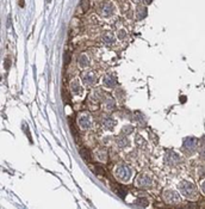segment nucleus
Returning <instances> with one entry per match:
<instances>
[{"label":"nucleus","instance_id":"f257e3e1","mask_svg":"<svg viewBox=\"0 0 205 209\" xmlns=\"http://www.w3.org/2000/svg\"><path fill=\"white\" fill-rule=\"evenodd\" d=\"M179 190H180V193H181L182 195H185L186 197H192V196H194L196 195V191H197L194 184H192L191 182H182V183H180Z\"/></svg>","mask_w":205,"mask_h":209},{"label":"nucleus","instance_id":"f03ea898","mask_svg":"<svg viewBox=\"0 0 205 209\" xmlns=\"http://www.w3.org/2000/svg\"><path fill=\"white\" fill-rule=\"evenodd\" d=\"M116 177L119 181H129L131 177V168L128 165H121L116 168Z\"/></svg>","mask_w":205,"mask_h":209},{"label":"nucleus","instance_id":"7ed1b4c3","mask_svg":"<svg viewBox=\"0 0 205 209\" xmlns=\"http://www.w3.org/2000/svg\"><path fill=\"white\" fill-rule=\"evenodd\" d=\"M162 196H164V200L167 203H179L181 201L178 193L172 191V190H166L162 194Z\"/></svg>","mask_w":205,"mask_h":209},{"label":"nucleus","instance_id":"20e7f679","mask_svg":"<svg viewBox=\"0 0 205 209\" xmlns=\"http://www.w3.org/2000/svg\"><path fill=\"white\" fill-rule=\"evenodd\" d=\"M78 123L79 127L82 129H87L91 127V117L88 114H80V116L78 117Z\"/></svg>","mask_w":205,"mask_h":209},{"label":"nucleus","instance_id":"39448f33","mask_svg":"<svg viewBox=\"0 0 205 209\" xmlns=\"http://www.w3.org/2000/svg\"><path fill=\"white\" fill-rule=\"evenodd\" d=\"M180 161V155L174 152H167L166 154V163L169 165H175Z\"/></svg>","mask_w":205,"mask_h":209},{"label":"nucleus","instance_id":"423d86ee","mask_svg":"<svg viewBox=\"0 0 205 209\" xmlns=\"http://www.w3.org/2000/svg\"><path fill=\"white\" fill-rule=\"evenodd\" d=\"M112 12H113V7H112V5L110 2H104L99 7V13L101 14V16H104V17H108Z\"/></svg>","mask_w":205,"mask_h":209},{"label":"nucleus","instance_id":"0eeeda50","mask_svg":"<svg viewBox=\"0 0 205 209\" xmlns=\"http://www.w3.org/2000/svg\"><path fill=\"white\" fill-rule=\"evenodd\" d=\"M82 80L86 85H93L97 81V77L93 72H87L82 75Z\"/></svg>","mask_w":205,"mask_h":209},{"label":"nucleus","instance_id":"6e6552de","mask_svg":"<svg viewBox=\"0 0 205 209\" xmlns=\"http://www.w3.org/2000/svg\"><path fill=\"white\" fill-rule=\"evenodd\" d=\"M150 184H151V179L148 177V176H146V175L140 176V177L136 179V185L137 186H140V188H144V186H148V185H150Z\"/></svg>","mask_w":205,"mask_h":209},{"label":"nucleus","instance_id":"1a4fd4ad","mask_svg":"<svg viewBox=\"0 0 205 209\" xmlns=\"http://www.w3.org/2000/svg\"><path fill=\"white\" fill-rule=\"evenodd\" d=\"M197 146V140L194 138H186L184 140V148L186 151H193Z\"/></svg>","mask_w":205,"mask_h":209},{"label":"nucleus","instance_id":"9d476101","mask_svg":"<svg viewBox=\"0 0 205 209\" xmlns=\"http://www.w3.org/2000/svg\"><path fill=\"white\" fill-rule=\"evenodd\" d=\"M117 84V78L113 74H106L104 78V85L106 87H113Z\"/></svg>","mask_w":205,"mask_h":209},{"label":"nucleus","instance_id":"9b49d317","mask_svg":"<svg viewBox=\"0 0 205 209\" xmlns=\"http://www.w3.org/2000/svg\"><path fill=\"white\" fill-rule=\"evenodd\" d=\"M70 88H72V92H73L74 95H80V93L82 92L81 86H80L79 80H73L72 84H70Z\"/></svg>","mask_w":205,"mask_h":209},{"label":"nucleus","instance_id":"f8f14e48","mask_svg":"<svg viewBox=\"0 0 205 209\" xmlns=\"http://www.w3.org/2000/svg\"><path fill=\"white\" fill-rule=\"evenodd\" d=\"M112 188H113V191H116L122 198L125 197V195H126V189H125L124 186H122V185H115V184H113Z\"/></svg>","mask_w":205,"mask_h":209},{"label":"nucleus","instance_id":"ddd939ff","mask_svg":"<svg viewBox=\"0 0 205 209\" xmlns=\"http://www.w3.org/2000/svg\"><path fill=\"white\" fill-rule=\"evenodd\" d=\"M128 143H129V140L126 138V135H121V136L117 138V145H118V147H121V148L126 147Z\"/></svg>","mask_w":205,"mask_h":209},{"label":"nucleus","instance_id":"4468645a","mask_svg":"<svg viewBox=\"0 0 205 209\" xmlns=\"http://www.w3.org/2000/svg\"><path fill=\"white\" fill-rule=\"evenodd\" d=\"M80 155H81V158L86 161V163H90L91 161V152L87 150V148H81L80 150Z\"/></svg>","mask_w":205,"mask_h":209},{"label":"nucleus","instance_id":"2eb2a0df","mask_svg":"<svg viewBox=\"0 0 205 209\" xmlns=\"http://www.w3.org/2000/svg\"><path fill=\"white\" fill-rule=\"evenodd\" d=\"M103 41L105 42V43H108V44H112V43L115 42L113 35H112L111 32H105V34L103 35Z\"/></svg>","mask_w":205,"mask_h":209},{"label":"nucleus","instance_id":"dca6fc26","mask_svg":"<svg viewBox=\"0 0 205 209\" xmlns=\"http://www.w3.org/2000/svg\"><path fill=\"white\" fill-rule=\"evenodd\" d=\"M115 125H116V121H115L113 118H106V120L104 121V127H105L106 129H113Z\"/></svg>","mask_w":205,"mask_h":209},{"label":"nucleus","instance_id":"f3484780","mask_svg":"<svg viewBox=\"0 0 205 209\" xmlns=\"http://www.w3.org/2000/svg\"><path fill=\"white\" fill-rule=\"evenodd\" d=\"M146 16H147V9L146 7H142V6L137 7V18L138 19H142Z\"/></svg>","mask_w":205,"mask_h":209},{"label":"nucleus","instance_id":"a211bd4d","mask_svg":"<svg viewBox=\"0 0 205 209\" xmlns=\"http://www.w3.org/2000/svg\"><path fill=\"white\" fill-rule=\"evenodd\" d=\"M78 62H79L80 67H86V66L88 65V59H87V56L86 55H80L79 56Z\"/></svg>","mask_w":205,"mask_h":209},{"label":"nucleus","instance_id":"6ab92c4d","mask_svg":"<svg viewBox=\"0 0 205 209\" xmlns=\"http://www.w3.org/2000/svg\"><path fill=\"white\" fill-rule=\"evenodd\" d=\"M105 105H106V109L108 110H112L115 108V100H113V98L108 97L106 102H105Z\"/></svg>","mask_w":205,"mask_h":209},{"label":"nucleus","instance_id":"aec40b11","mask_svg":"<svg viewBox=\"0 0 205 209\" xmlns=\"http://www.w3.org/2000/svg\"><path fill=\"white\" fill-rule=\"evenodd\" d=\"M69 127H70V130H72V133H73V135H74L75 140H78V135H79V132H78V129H76V127H75V123L70 121V122H69Z\"/></svg>","mask_w":205,"mask_h":209},{"label":"nucleus","instance_id":"412c9836","mask_svg":"<svg viewBox=\"0 0 205 209\" xmlns=\"http://www.w3.org/2000/svg\"><path fill=\"white\" fill-rule=\"evenodd\" d=\"M133 132H134V127L133 125H125V127H123V129H122V134L123 135H129Z\"/></svg>","mask_w":205,"mask_h":209},{"label":"nucleus","instance_id":"4be33fe9","mask_svg":"<svg viewBox=\"0 0 205 209\" xmlns=\"http://www.w3.org/2000/svg\"><path fill=\"white\" fill-rule=\"evenodd\" d=\"M93 171L96 172L97 175H101V176L105 175V170L100 166V165H94V166H93Z\"/></svg>","mask_w":205,"mask_h":209},{"label":"nucleus","instance_id":"5701e85b","mask_svg":"<svg viewBox=\"0 0 205 209\" xmlns=\"http://www.w3.org/2000/svg\"><path fill=\"white\" fill-rule=\"evenodd\" d=\"M136 204L140 206V207H147L148 206V200H146V198H138Z\"/></svg>","mask_w":205,"mask_h":209},{"label":"nucleus","instance_id":"b1692460","mask_svg":"<svg viewBox=\"0 0 205 209\" xmlns=\"http://www.w3.org/2000/svg\"><path fill=\"white\" fill-rule=\"evenodd\" d=\"M90 7V1L88 0H82L81 1V9L83 10V12H86Z\"/></svg>","mask_w":205,"mask_h":209},{"label":"nucleus","instance_id":"393cba45","mask_svg":"<svg viewBox=\"0 0 205 209\" xmlns=\"http://www.w3.org/2000/svg\"><path fill=\"white\" fill-rule=\"evenodd\" d=\"M63 57H65V66H67V65L69 63V61H70V53H69L68 50H66V52H65Z\"/></svg>","mask_w":205,"mask_h":209},{"label":"nucleus","instance_id":"a878e982","mask_svg":"<svg viewBox=\"0 0 205 209\" xmlns=\"http://www.w3.org/2000/svg\"><path fill=\"white\" fill-rule=\"evenodd\" d=\"M23 129H25V132H27V136L29 138V140L31 141V136H30V132H29V129H27V123H23Z\"/></svg>","mask_w":205,"mask_h":209},{"label":"nucleus","instance_id":"bb28decb","mask_svg":"<svg viewBox=\"0 0 205 209\" xmlns=\"http://www.w3.org/2000/svg\"><path fill=\"white\" fill-rule=\"evenodd\" d=\"M98 158H99L100 160H105V159H106V153L101 152V154H100V152H99V153H98Z\"/></svg>","mask_w":205,"mask_h":209},{"label":"nucleus","instance_id":"cd10ccee","mask_svg":"<svg viewBox=\"0 0 205 209\" xmlns=\"http://www.w3.org/2000/svg\"><path fill=\"white\" fill-rule=\"evenodd\" d=\"M5 67H6V70H9L10 68V66H11V61H10V59H6V61H5Z\"/></svg>","mask_w":205,"mask_h":209},{"label":"nucleus","instance_id":"c85d7f7f","mask_svg":"<svg viewBox=\"0 0 205 209\" xmlns=\"http://www.w3.org/2000/svg\"><path fill=\"white\" fill-rule=\"evenodd\" d=\"M118 36H119V38H122V37H124V36H125V32H124V31L118 32Z\"/></svg>","mask_w":205,"mask_h":209},{"label":"nucleus","instance_id":"c756f323","mask_svg":"<svg viewBox=\"0 0 205 209\" xmlns=\"http://www.w3.org/2000/svg\"><path fill=\"white\" fill-rule=\"evenodd\" d=\"M202 190H203V193L205 194V182H203V184H202Z\"/></svg>","mask_w":205,"mask_h":209},{"label":"nucleus","instance_id":"7c9ffc66","mask_svg":"<svg viewBox=\"0 0 205 209\" xmlns=\"http://www.w3.org/2000/svg\"><path fill=\"white\" fill-rule=\"evenodd\" d=\"M19 5H20V7H23V6H24V2H23V0H19Z\"/></svg>","mask_w":205,"mask_h":209},{"label":"nucleus","instance_id":"2f4dec72","mask_svg":"<svg viewBox=\"0 0 205 209\" xmlns=\"http://www.w3.org/2000/svg\"><path fill=\"white\" fill-rule=\"evenodd\" d=\"M135 1H136V2H140V1H142V0H135ZM146 1H147V2H150V0H146Z\"/></svg>","mask_w":205,"mask_h":209}]
</instances>
